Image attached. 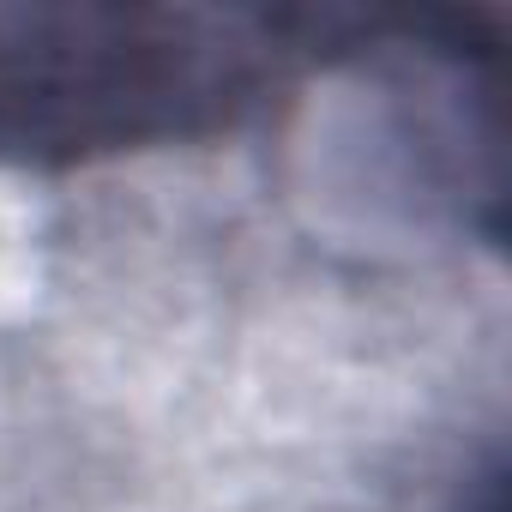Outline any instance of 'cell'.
I'll list each match as a JSON object with an SVG mask.
<instances>
[{
	"instance_id": "cell-2",
	"label": "cell",
	"mask_w": 512,
	"mask_h": 512,
	"mask_svg": "<svg viewBox=\"0 0 512 512\" xmlns=\"http://www.w3.org/2000/svg\"><path fill=\"white\" fill-rule=\"evenodd\" d=\"M458 512H506V464H500V452H494L470 482H464Z\"/></svg>"
},
{
	"instance_id": "cell-1",
	"label": "cell",
	"mask_w": 512,
	"mask_h": 512,
	"mask_svg": "<svg viewBox=\"0 0 512 512\" xmlns=\"http://www.w3.org/2000/svg\"><path fill=\"white\" fill-rule=\"evenodd\" d=\"M380 13L0 0V169H85L260 121L302 67L368 55Z\"/></svg>"
}]
</instances>
